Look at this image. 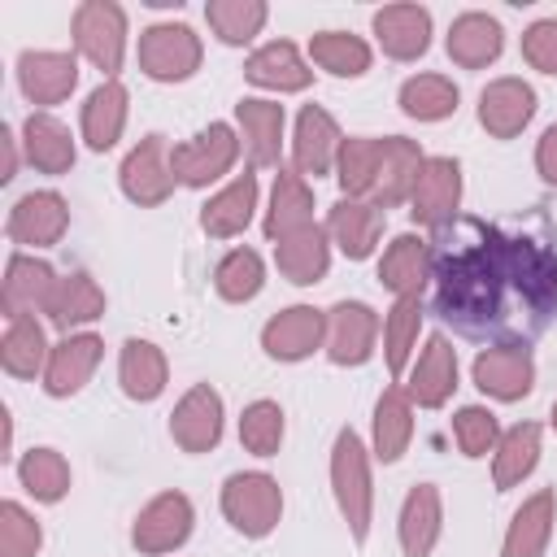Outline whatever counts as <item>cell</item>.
Here are the masks:
<instances>
[{
    "mask_svg": "<svg viewBox=\"0 0 557 557\" xmlns=\"http://www.w3.org/2000/svg\"><path fill=\"white\" fill-rule=\"evenodd\" d=\"M431 313L483 348H531L557 318V231L457 213L431 231Z\"/></svg>",
    "mask_w": 557,
    "mask_h": 557,
    "instance_id": "cell-1",
    "label": "cell"
},
{
    "mask_svg": "<svg viewBox=\"0 0 557 557\" xmlns=\"http://www.w3.org/2000/svg\"><path fill=\"white\" fill-rule=\"evenodd\" d=\"M331 492L339 505V518L352 531V544H366L370 513H374V483H370V453L352 426L335 431L331 444Z\"/></svg>",
    "mask_w": 557,
    "mask_h": 557,
    "instance_id": "cell-2",
    "label": "cell"
},
{
    "mask_svg": "<svg viewBox=\"0 0 557 557\" xmlns=\"http://www.w3.org/2000/svg\"><path fill=\"white\" fill-rule=\"evenodd\" d=\"M222 518L248 535V540H265L278 518H283V487L274 474L265 470H239L222 483Z\"/></svg>",
    "mask_w": 557,
    "mask_h": 557,
    "instance_id": "cell-3",
    "label": "cell"
},
{
    "mask_svg": "<svg viewBox=\"0 0 557 557\" xmlns=\"http://www.w3.org/2000/svg\"><path fill=\"white\" fill-rule=\"evenodd\" d=\"M74 52L87 57L104 78H117L126 57V9L113 0H83L74 9Z\"/></svg>",
    "mask_w": 557,
    "mask_h": 557,
    "instance_id": "cell-4",
    "label": "cell"
},
{
    "mask_svg": "<svg viewBox=\"0 0 557 557\" xmlns=\"http://www.w3.org/2000/svg\"><path fill=\"white\" fill-rule=\"evenodd\" d=\"M200 35L187 22H152L139 35V70L152 83H183L200 70Z\"/></svg>",
    "mask_w": 557,
    "mask_h": 557,
    "instance_id": "cell-5",
    "label": "cell"
},
{
    "mask_svg": "<svg viewBox=\"0 0 557 557\" xmlns=\"http://www.w3.org/2000/svg\"><path fill=\"white\" fill-rule=\"evenodd\" d=\"M239 148H244V144H239L235 126L209 122V126L196 131L191 139L174 144V152H170L174 178H178L183 187H209V183H218L222 174H231V165L239 161Z\"/></svg>",
    "mask_w": 557,
    "mask_h": 557,
    "instance_id": "cell-6",
    "label": "cell"
},
{
    "mask_svg": "<svg viewBox=\"0 0 557 557\" xmlns=\"http://www.w3.org/2000/svg\"><path fill=\"white\" fill-rule=\"evenodd\" d=\"M170 139L165 135H144L126 157H122V170H117V183H122V191H126V200L131 205H139V209H152V205H161V200H170V191H174V161H170Z\"/></svg>",
    "mask_w": 557,
    "mask_h": 557,
    "instance_id": "cell-7",
    "label": "cell"
},
{
    "mask_svg": "<svg viewBox=\"0 0 557 557\" xmlns=\"http://www.w3.org/2000/svg\"><path fill=\"white\" fill-rule=\"evenodd\" d=\"M191 527H196V509L183 492H157L139 513H135V527H131V544L148 557H161V553H174L191 540Z\"/></svg>",
    "mask_w": 557,
    "mask_h": 557,
    "instance_id": "cell-8",
    "label": "cell"
},
{
    "mask_svg": "<svg viewBox=\"0 0 557 557\" xmlns=\"http://www.w3.org/2000/svg\"><path fill=\"white\" fill-rule=\"evenodd\" d=\"M461 205V161L457 157H426L409 196V218L426 231H440L457 218Z\"/></svg>",
    "mask_w": 557,
    "mask_h": 557,
    "instance_id": "cell-9",
    "label": "cell"
},
{
    "mask_svg": "<svg viewBox=\"0 0 557 557\" xmlns=\"http://www.w3.org/2000/svg\"><path fill=\"white\" fill-rule=\"evenodd\" d=\"M57 283H61V274H57L44 257L13 252L9 265H4V283H0V309H4V318L13 322V318L48 313Z\"/></svg>",
    "mask_w": 557,
    "mask_h": 557,
    "instance_id": "cell-10",
    "label": "cell"
},
{
    "mask_svg": "<svg viewBox=\"0 0 557 557\" xmlns=\"http://www.w3.org/2000/svg\"><path fill=\"white\" fill-rule=\"evenodd\" d=\"M379 344V313L366 300H335L326 309V357L335 366H366Z\"/></svg>",
    "mask_w": 557,
    "mask_h": 557,
    "instance_id": "cell-11",
    "label": "cell"
},
{
    "mask_svg": "<svg viewBox=\"0 0 557 557\" xmlns=\"http://www.w3.org/2000/svg\"><path fill=\"white\" fill-rule=\"evenodd\" d=\"M326 344V309L287 305L261 326V348L274 361H305Z\"/></svg>",
    "mask_w": 557,
    "mask_h": 557,
    "instance_id": "cell-12",
    "label": "cell"
},
{
    "mask_svg": "<svg viewBox=\"0 0 557 557\" xmlns=\"http://www.w3.org/2000/svg\"><path fill=\"white\" fill-rule=\"evenodd\" d=\"M65 226H70V205L61 191H26L9 209V222H4V231L17 248H52V244H61Z\"/></svg>",
    "mask_w": 557,
    "mask_h": 557,
    "instance_id": "cell-13",
    "label": "cell"
},
{
    "mask_svg": "<svg viewBox=\"0 0 557 557\" xmlns=\"http://www.w3.org/2000/svg\"><path fill=\"white\" fill-rule=\"evenodd\" d=\"M535 117V87L527 78H492L483 91H479V126L492 135V139H513L527 131V122Z\"/></svg>",
    "mask_w": 557,
    "mask_h": 557,
    "instance_id": "cell-14",
    "label": "cell"
},
{
    "mask_svg": "<svg viewBox=\"0 0 557 557\" xmlns=\"http://www.w3.org/2000/svg\"><path fill=\"white\" fill-rule=\"evenodd\" d=\"M222 396L209 383H196L178 396L174 413H170V435L183 453H209L222 440Z\"/></svg>",
    "mask_w": 557,
    "mask_h": 557,
    "instance_id": "cell-15",
    "label": "cell"
},
{
    "mask_svg": "<svg viewBox=\"0 0 557 557\" xmlns=\"http://www.w3.org/2000/svg\"><path fill=\"white\" fill-rule=\"evenodd\" d=\"M283 104L278 100H261V96H244L235 104V126H239V144L248 152L252 170H270L283 161Z\"/></svg>",
    "mask_w": 557,
    "mask_h": 557,
    "instance_id": "cell-16",
    "label": "cell"
},
{
    "mask_svg": "<svg viewBox=\"0 0 557 557\" xmlns=\"http://www.w3.org/2000/svg\"><path fill=\"white\" fill-rule=\"evenodd\" d=\"M339 122L322 109V104H305L296 113V131H292V170L296 174H331L335 170V157H339Z\"/></svg>",
    "mask_w": 557,
    "mask_h": 557,
    "instance_id": "cell-17",
    "label": "cell"
},
{
    "mask_svg": "<svg viewBox=\"0 0 557 557\" xmlns=\"http://www.w3.org/2000/svg\"><path fill=\"white\" fill-rule=\"evenodd\" d=\"M17 87L30 104H61L78 87V52L30 48L17 57Z\"/></svg>",
    "mask_w": 557,
    "mask_h": 557,
    "instance_id": "cell-18",
    "label": "cell"
},
{
    "mask_svg": "<svg viewBox=\"0 0 557 557\" xmlns=\"http://www.w3.org/2000/svg\"><path fill=\"white\" fill-rule=\"evenodd\" d=\"M100 352H104V344H100V335H91V331H74V335H61L57 344H52V352H48V370H44V392L48 396H74V392H83L87 387V379L96 374V366H100Z\"/></svg>",
    "mask_w": 557,
    "mask_h": 557,
    "instance_id": "cell-19",
    "label": "cell"
},
{
    "mask_svg": "<svg viewBox=\"0 0 557 557\" xmlns=\"http://www.w3.org/2000/svg\"><path fill=\"white\" fill-rule=\"evenodd\" d=\"M470 379L492 400H522L535 387V361L527 348H483L470 366Z\"/></svg>",
    "mask_w": 557,
    "mask_h": 557,
    "instance_id": "cell-20",
    "label": "cell"
},
{
    "mask_svg": "<svg viewBox=\"0 0 557 557\" xmlns=\"http://www.w3.org/2000/svg\"><path fill=\"white\" fill-rule=\"evenodd\" d=\"M422 148L405 135H387L379 139V174H374V191H370V205L374 209H396L413 196V183H418V170H422Z\"/></svg>",
    "mask_w": 557,
    "mask_h": 557,
    "instance_id": "cell-21",
    "label": "cell"
},
{
    "mask_svg": "<svg viewBox=\"0 0 557 557\" xmlns=\"http://www.w3.org/2000/svg\"><path fill=\"white\" fill-rule=\"evenodd\" d=\"M405 392H409L413 405H422V409H440V405L453 400V392H457V348L448 344L444 331L426 335V348H422L418 361L409 366V387H405Z\"/></svg>",
    "mask_w": 557,
    "mask_h": 557,
    "instance_id": "cell-22",
    "label": "cell"
},
{
    "mask_svg": "<svg viewBox=\"0 0 557 557\" xmlns=\"http://www.w3.org/2000/svg\"><path fill=\"white\" fill-rule=\"evenodd\" d=\"M379 283L400 300V296H426L431 287V239L426 235H396L383 257H379Z\"/></svg>",
    "mask_w": 557,
    "mask_h": 557,
    "instance_id": "cell-23",
    "label": "cell"
},
{
    "mask_svg": "<svg viewBox=\"0 0 557 557\" xmlns=\"http://www.w3.org/2000/svg\"><path fill=\"white\" fill-rule=\"evenodd\" d=\"M370 26L392 61H418L431 48V13L422 4H383L374 9Z\"/></svg>",
    "mask_w": 557,
    "mask_h": 557,
    "instance_id": "cell-24",
    "label": "cell"
},
{
    "mask_svg": "<svg viewBox=\"0 0 557 557\" xmlns=\"http://www.w3.org/2000/svg\"><path fill=\"white\" fill-rule=\"evenodd\" d=\"M440 531H444V500H440V487H435V483H413V487L405 492L400 522H396L400 553H405V557H431L435 544H440Z\"/></svg>",
    "mask_w": 557,
    "mask_h": 557,
    "instance_id": "cell-25",
    "label": "cell"
},
{
    "mask_svg": "<svg viewBox=\"0 0 557 557\" xmlns=\"http://www.w3.org/2000/svg\"><path fill=\"white\" fill-rule=\"evenodd\" d=\"M553 522H557V492L553 487L531 492L509 518V531L500 540V557H544V548L553 540Z\"/></svg>",
    "mask_w": 557,
    "mask_h": 557,
    "instance_id": "cell-26",
    "label": "cell"
},
{
    "mask_svg": "<svg viewBox=\"0 0 557 557\" xmlns=\"http://www.w3.org/2000/svg\"><path fill=\"white\" fill-rule=\"evenodd\" d=\"M383 209H374L370 200H348V196H339L335 205H331V213H326V235H331V244L348 257V261H366L370 252H374V244H379V235H383Z\"/></svg>",
    "mask_w": 557,
    "mask_h": 557,
    "instance_id": "cell-27",
    "label": "cell"
},
{
    "mask_svg": "<svg viewBox=\"0 0 557 557\" xmlns=\"http://www.w3.org/2000/svg\"><path fill=\"white\" fill-rule=\"evenodd\" d=\"M244 78L265 91H305L313 83V70L292 39H270L244 61Z\"/></svg>",
    "mask_w": 557,
    "mask_h": 557,
    "instance_id": "cell-28",
    "label": "cell"
},
{
    "mask_svg": "<svg viewBox=\"0 0 557 557\" xmlns=\"http://www.w3.org/2000/svg\"><path fill=\"white\" fill-rule=\"evenodd\" d=\"M305 226H313V191H309L305 174H296L292 165H278L261 231H265L270 244H278V239H287V235H296Z\"/></svg>",
    "mask_w": 557,
    "mask_h": 557,
    "instance_id": "cell-29",
    "label": "cell"
},
{
    "mask_svg": "<svg viewBox=\"0 0 557 557\" xmlns=\"http://www.w3.org/2000/svg\"><path fill=\"white\" fill-rule=\"evenodd\" d=\"M274 265H278V274H283L287 283H296V287L322 283L326 270H331V235H326V226L313 222V226H305V231L278 239V244H274Z\"/></svg>",
    "mask_w": 557,
    "mask_h": 557,
    "instance_id": "cell-30",
    "label": "cell"
},
{
    "mask_svg": "<svg viewBox=\"0 0 557 557\" xmlns=\"http://www.w3.org/2000/svg\"><path fill=\"white\" fill-rule=\"evenodd\" d=\"M444 44H448V57H453L461 70H483V65H492V61L500 57L505 30H500V22H496L492 13L470 9V13H457V17H453Z\"/></svg>",
    "mask_w": 557,
    "mask_h": 557,
    "instance_id": "cell-31",
    "label": "cell"
},
{
    "mask_svg": "<svg viewBox=\"0 0 557 557\" xmlns=\"http://www.w3.org/2000/svg\"><path fill=\"white\" fill-rule=\"evenodd\" d=\"M126 109H131V96H126V87H122L117 78H104V83L83 100L78 126H83V139H87L91 152H109V148L122 139V131H126Z\"/></svg>",
    "mask_w": 557,
    "mask_h": 557,
    "instance_id": "cell-32",
    "label": "cell"
},
{
    "mask_svg": "<svg viewBox=\"0 0 557 557\" xmlns=\"http://www.w3.org/2000/svg\"><path fill=\"white\" fill-rule=\"evenodd\" d=\"M22 157L39 170V174H70L74 165V135L61 117L52 113H30L22 122Z\"/></svg>",
    "mask_w": 557,
    "mask_h": 557,
    "instance_id": "cell-33",
    "label": "cell"
},
{
    "mask_svg": "<svg viewBox=\"0 0 557 557\" xmlns=\"http://www.w3.org/2000/svg\"><path fill=\"white\" fill-rule=\"evenodd\" d=\"M117 383L131 400L148 405L165 392L170 383V366H165V352L152 344V339H126L122 352H117Z\"/></svg>",
    "mask_w": 557,
    "mask_h": 557,
    "instance_id": "cell-34",
    "label": "cell"
},
{
    "mask_svg": "<svg viewBox=\"0 0 557 557\" xmlns=\"http://www.w3.org/2000/svg\"><path fill=\"white\" fill-rule=\"evenodd\" d=\"M409 440H413V396L400 383H392L374 400V457L392 466L405 457Z\"/></svg>",
    "mask_w": 557,
    "mask_h": 557,
    "instance_id": "cell-35",
    "label": "cell"
},
{
    "mask_svg": "<svg viewBox=\"0 0 557 557\" xmlns=\"http://www.w3.org/2000/svg\"><path fill=\"white\" fill-rule=\"evenodd\" d=\"M104 313V292L100 283L87 274V270H70L61 274L57 292H52V305H48V322L65 335H74V326H87Z\"/></svg>",
    "mask_w": 557,
    "mask_h": 557,
    "instance_id": "cell-36",
    "label": "cell"
},
{
    "mask_svg": "<svg viewBox=\"0 0 557 557\" xmlns=\"http://www.w3.org/2000/svg\"><path fill=\"white\" fill-rule=\"evenodd\" d=\"M540 422H513L509 431H500L496 453H492V483L496 492L518 487L535 466H540Z\"/></svg>",
    "mask_w": 557,
    "mask_h": 557,
    "instance_id": "cell-37",
    "label": "cell"
},
{
    "mask_svg": "<svg viewBox=\"0 0 557 557\" xmlns=\"http://www.w3.org/2000/svg\"><path fill=\"white\" fill-rule=\"evenodd\" d=\"M252 209H257V174H239L218 196H209V205L200 209V226L213 239H231L252 222Z\"/></svg>",
    "mask_w": 557,
    "mask_h": 557,
    "instance_id": "cell-38",
    "label": "cell"
},
{
    "mask_svg": "<svg viewBox=\"0 0 557 557\" xmlns=\"http://www.w3.org/2000/svg\"><path fill=\"white\" fill-rule=\"evenodd\" d=\"M48 352H52V344H48L39 318H13V322L4 326V339H0V366H4L13 379H35V374L44 379V370H48Z\"/></svg>",
    "mask_w": 557,
    "mask_h": 557,
    "instance_id": "cell-39",
    "label": "cell"
},
{
    "mask_svg": "<svg viewBox=\"0 0 557 557\" xmlns=\"http://www.w3.org/2000/svg\"><path fill=\"white\" fill-rule=\"evenodd\" d=\"M309 61L335 78H361L374 61L370 44L361 35H348V30H318L309 39Z\"/></svg>",
    "mask_w": 557,
    "mask_h": 557,
    "instance_id": "cell-40",
    "label": "cell"
},
{
    "mask_svg": "<svg viewBox=\"0 0 557 557\" xmlns=\"http://www.w3.org/2000/svg\"><path fill=\"white\" fill-rule=\"evenodd\" d=\"M457 83L448 74H413L400 83V109L413 122H444L457 113Z\"/></svg>",
    "mask_w": 557,
    "mask_h": 557,
    "instance_id": "cell-41",
    "label": "cell"
},
{
    "mask_svg": "<svg viewBox=\"0 0 557 557\" xmlns=\"http://www.w3.org/2000/svg\"><path fill=\"white\" fill-rule=\"evenodd\" d=\"M418 331H422V296H400L383 318V361H387L392 379H400L409 370Z\"/></svg>",
    "mask_w": 557,
    "mask_h": 557,
    "instance_id": "cell-42",
    "label": "cell"
},
{
    "mask_svg": "<svg viewBox=\"0 0 557 557\" xmlns=\"http://www.w3.org/2000/svg\"><path fill=\"white\" fill-rule=\"evenodd\" d=\"M265 17H270V4H265V0H209V4H205L209 30H213L222 44H231V48L252 44V39L261 35Z\"/></svg>",
    "mask_w": 557,
    "mask_h": 557,
    "instance_id": "cell-43",
    "label": "cell"
},
{
    "mask_svg": "<svg viewBox=\"0 0 557 557\" xmlns=\"http://www.w3.org/2000/svg\"><path fill=\"white\" fill-rule=\"evenodd\" d=\"M379 174V139L374 135H348L335 157V183L348 200H370Z\"/></svg>",
    "mask_w": 557,
    "mask_h": 557,
    "instance_id": "cell-44",
    "label": "cell"
},
{
    "mask_svg": "<svg viewBox=\"0 0 557 557\" xmlns=\"http://www.w3.org/2000/svg\"><path fill=\"white\" fill-rule=\"evenodd\" d=\"M17 483L39 500V505H57L70 492V461L57 448H30L17 461Z\"/></svg>",
    "mask_w": 557,
    "mask_h": 557,
    "instance_id": "cell-45",
    "label": "cell"
},
{
    "mask_svg": "<svg viewBox=\"0 0 557 557\" xmlns=\"http://www.w3.org/2000/svg\"><path fill=\"white\" fill-rule=\"evenodd\" d=\"M213 287H218V296L231 300V305L252 300V296L265 287V265H261V257H257L252 248H231V252L218 261V270H213Z\"/></svg>",
    "mask_w": 557,
    "mask_h": 557,
    "instance_id": "cell-46",
    "label": "cell"
},
{
    "mask_svg": "<svg viewBox=\"0 0 557 557\" xmlns=\"http://www.w3.org/2000/svg\"><path fill=\"white\" fill-rule=\"evenodd\" d=\"M283 409L278 400H252L244 405V418H239V444L252 453V457H274L278 444H283Z\"/></svg>",
    "mask_w": 557,
    "mask_h": 557,
    "instance_id": "cell-47",
    "label": "cell"
},
{
    "mask_svg": "<svg viewBox=\"0 0 557 557\" xmlns=\"http://www.w3.org/2000/svg\"><path fill=\"white\" fill-rule=\"evenodd\" d=\"M453 440H457V448H461L466 457H487V453H496L500 422H496V413L483 409V405H461V409L453 413Z\"/></svg>",
    "mask_w": 557,
    "mask_h": 557,
    "instance_id": "cell-48",
    "label": "cell"
},
{
    "mask_svg": "<svg viewBox=\"0 0 557 557\" xmlns=\"http://www.w3.org/2000/svg\"><path fill=\"white\" fill-rule=\"evenodd\" d=\"M44 544V531L35 513L17 500H0V557H35Z\"/></svg>",
    "mask_w": 557,
    "mask_h": 557,
    "instance_id": "cell-49",
    "label": "cell"
},
{
    "mask_svg": "<svg viewBox=\"0 0 557 557\" xmlns=\"http://www.w3.org/2000/svg\"><path fill=\"white\" fill-rule=\"evenodd\" d=\"M522 61L540 74H557V17H540L522 30Z\"/></svg>",
    "mask_w": 557,
    "mask_h": 557,
    "instance_id": "cell-50",
    "label": "cell"
},
{
    "mask_svg": "<svg viewBox=\"0 0 557 557\" xmlns=\"http://www.w3.org/2000/svg\"><path fill=\"white\" fill-rule=\"evenodd\" d=\"M535 170H540V178L548 183V187H557V122L540 135V144H535Z\"/></svg>",
    "mask_w": 557,
    "mask_h": 557,
    "instance_id": "cell-51",
    "label": "cell"
},
{
    "mask_svg": "<svg viewBox=\"0 0 557 557\" xmlns=\"http://www.w3.org/2000/svg\"><path fill=\"white\" fill-rule=\"evenodd\" d=\"M17 144H22V139H17L13 131H0V148H4V174H0V183L17 178V161H22V157H17Z\"/></svg>",
    "mask_w": 557,
    "mask_h": 557,
    "instance_id": "cell-52",
    "label": "cell"
},
{
    "mask_svg": "<svg viewBox=\"0 0 557 557\" xmlns=\"http://www.w3.org/2000/svg\"><path fill=\"white\" fill-rule=\"evenodd\" d=\"M553 431H557V400H553Z\"/></svg>",
    "mask_w": 557,
    "mask_h": 557,
    "instance_id": "cell-53",
    "label": "cell"
}]
</instances>
